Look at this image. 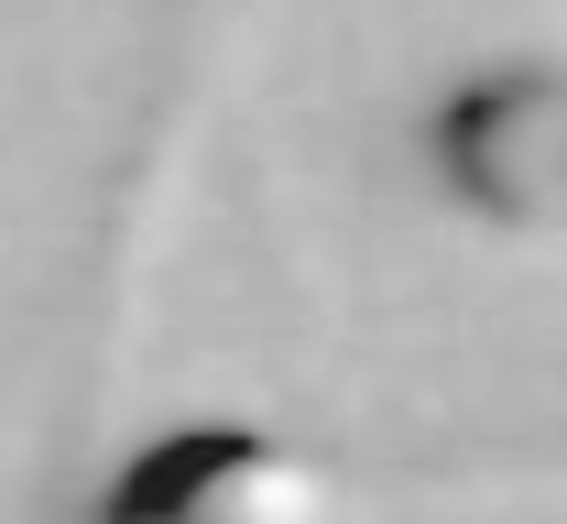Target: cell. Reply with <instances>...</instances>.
<instances>
[{"label": "cell", "instance_id": "1", "mask_svg": "<svg viewBox=\"0 0 567 524\" xmlns=\"http://www.w3.org/2000/svg\"><path fill=\"white\" fill-rule=\"evenodd\" d=\"M425 175L481 240L567 251V55H492L425 110Z\"/></svg>", "mask_w": 567, "mask_h": 524}, {"label": "cell", "instance_id": "2", "mask_svg": "<svg viewBox=\"0 0 567 524\" xmlns=\"http://www.w3.org/2000/svg\"><path fill=\"white\" fill-rule=\"evenodd\" d=\"M110 524H317L328 514V470L274 438V427H240V415H208V427H175L99 492Z\"/></svg>", "mask_w": 567, "mask_h": 524}]
</instances>
